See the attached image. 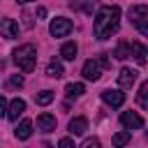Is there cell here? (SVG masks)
Listing matches in <instances>:
<instances>
[{"instance_id":"8fae6325","label":"cell","mask_w":148,"mask_h":148,"mask_svg":"<svg viewBox=\"0 0 148 148\" xmlns=\"http://www.w3.org/2000/svg\"><path fill=\"white\" fill-rule=\"evenodd\" d=\"M67 130H69V134H72V136H81V134L88 130V120H86L83 116H76V118H72V120H69Z\"/></svg>"},{"instance_id":"e0dca14e","label":"cell","mask_w":148,"mask_h":148,"mask_svg":"<svg viewBox=\"0 0 148 148\" xmlns=\"http://www.w3.org/2000/svg\"><path fill=\"white\" fill-rule=\"evenodd\" d=\"M83 92H86V86H83V83H67V88H65V95H67L69 99L81 97Z\"/></svg>"},{"instance_id":"30bf717a","label":"cell","mask_w":148,"mask_h":148,"mask_svg":"<svg viewBox=\"0 0 148 148\" xmlns=\"http://www.w3.org/2000/svg\"><path fill=\"white\" fill-rule=\"evenodd\" d=\"M56 116H51V113H39L37 116V130H42V132H53L56 130Z\"/></svg>"},{"instance_id":"2e32d148","label":"cell","mask_w":148,"mask_h":148,"mask_svg":"<svg viewBox=\"0 0 148 148\" xmlns=\"http://www.w3.org/2000/svg\"><path fill=\"white\" fill-rule=\"evenodd\" d=\"M65 74V69H62V62H58V60H51L49 65H46V76H51V79H60Z\"/></svg>"},{"instance_id":"4fadbf2b","label":"cell","mask_w":148,"mask_h":148,"mask_svg":"<svg viewBox=\"0 0 148 148\" xmlns=\"http://www.w3.org/2000/svg\"><path fill=\"white\" fill-rule=\"evenodd\" d=\"M25 111V102L23 99H12V104H9V109H7V118L9 120H18V116Z\"/></svg>"},{"instance_id":"5bb4252c","label":"cell","mask_w":148,"mask_h":148,"mask_svg":"<svg viewBox=\"0 0 148 148\" xmlns=\"http://www.w3.org/2000/svg\"><path fill=\"white\" fill-rule=\"evenodd\" d=\"M14 134H16V139H21V141H25V139H30V134H32V123L25 118V120H21L18 125H16V130H14Z\"/></svg>"},{"instance_id":"7a4b0ae2","label":"cell","mask_w":148,"mask_h":148,"mask_svg":"<svg viewBox=\"0 0 148 148\" xmlns=\"http://www.w3.org/2000/svg\"><path fill=\"white\" fill-rule=\"evenodd\" d=\"M14 62L18 65V69L21 72H32L35 69V65H37V49L32 46V44H23V46H18L16 51H14Z\"/></svg>"},{"instance_id":"d4e9b609","label":"cell","mask_w":148,"mask_h":148,"mask_svg":"<svg viewBox=\"0 0 148 148\" xmlns=\"http://www.w3.org/2000/svg\"><path fill=\"white\" fill-rule=\"evenodd\" d=\"M58 146H60V148H72V146H74V139L65 136V139H60V141H58Z\"/></svg>"},{"instance_id":"277c9868","label":"cell","mask_w":148,"mask_h":148,"mask_svg":"<svg viewBox=\"0 0 148 148\" xmlns=\"http://www.w3.org/2000/svg\"><path fill=\"white\" fill-rule=\"evenodd\" d=\"M130 21L136 25V30L146 37L148 35V7L146 5H134L130 7Z\"/></svg>"},{"instance_id":"52a82bcc","label":"cell","mask_w":148,"mask_h":148,"mask_svg":"<svg viewBox=\"0 0 148 148\" xmlns=\"http://www.w3.org/2000/svg\"><path fill=\"white\" fill-rule=\"evenodd\" d=\"M120 125L125 130H141L143 127V118L136 111H123L120 113Z\"/></svg>"},{"instance_id":"d6986e66","label":"cell","mask_w":148,"mask_h":148,"mask_svg":"<svg viewBox=\"0 0 148 148\" xmlns=\"http://www.w3.org/2000/svg\"><path fill=\"white\" fill-rule=\"evenodd\" d=\"M53 97H56V95H53V90H42V92H37V95H35V102H37L39 106H46V104H51V102H53Z\"/></svg>"},{"instance_id":"484cf974","label":"cell","mask_w":148,"mask_h":148,"mask_svg":"<svg viewBox=\"0 0 148 148\" xmlns=\"http://www.w3.org/2000/svg\"><path fill=\"white\" fill-rule=\"evenodd\" d=\"M0 116H7V99L0 95Z\"/></svg>"},{"instance_id":"5b68a950","label":"cell","mask_w":148,"mask_h":148,"mask_svg":"<svg viewBox=\"0 0 148 148\" xmlns=\"http://www.w3.org/2000/svg\"><path fill=\"white\" fill-rule=\"evenodd\" d=\"M72 21L69 18H65V16H56L53 21H51V25H49V32L53 35V37H67L69 32H72Z\"/></svg>"},{"instance_id":"3957f363","label":"cell","mask_w":148,"mask_h":148,"mask_svg":"<svg viewBox=\"0 0 148 148\" xmlns=\"http://www.w3.org/2000/svg\"><path fill=\"white\" fill-rule=\"evenodd\" d=\"M109 67H111V60L106 58V53H102V56H97V58L86 60L81 74H83V79H88V81H97L99 74H102V69H109Z\"/></svg>"},{"instance_id":"603a6c76","label":"cell","mask_w":148,"mask_h":148,"mask_svg":"<svg viewBox=\"0 0 148 148\" xmlns=\"http://www.w3.org/2000/svg\"><path fill=\"white\" fill-rule=\"evenodd\" d=\"M81 148H99V139H86L81 143Z\"/></svg>"},{"instance_id":"7c38bea8","label":"cell","mask_w":148,"mask_h":148,"mask_svg":"<svg viewBox=\"0 0 148 148\" xmlns=\"http://www.w3.org/2000/svg\"><path fill=\"white\" fill-rule=\"evenodd\" d=\"M130 51H132V56H134V60H136L139 65H146L148 51H146V46H143L141 42H132V44H130Z\"/></svg>"},{"instance_id":"cb8c5ba5","label":"cell","mask_w":148,"mask_h":148,"mask_svg":"<svg viewBox=\"0 0 148 148\" xmlns=\"http://www.w3.org/2000/svg\"><path fill=\"white\" fill-rule=\"evenodd\" d=\"M9 86H12V88H21V86H23V76H18V74L12 76V79H9Z\"/></svg>"},{"instance_id":"ac0fdd59","label":"cell","mask_w":148,"mask_h":148,"mask_svg":"<svg viewBox=\"0 0 148 148\" xmlns=\"http://www.w3.org/2000/svg\"><path fill=\"white\" fill-rule=\"evenodd\" d=\"M136 102L141 109H148V81H143L139 86V92H136Z\"/></svg>"},{"instance_id":"7402d4cb","label":"cell","mask_w":148,"mask_h":148,"mask_svg":"<svg viewBox=\"0 0 148 148\" xmlns=\"http://www.w3.org/2000/svg\"><path fill=\"white\" fill-rule=\"evenodd\" d=\"M69 7L72 9H83V12H92V7H90V2L88 0H69Z\"/></svg>"},{"instance_id":"4316f807","label":"cell","mask_w":148,"mask_h":148,"mask_svg":"<svg viewBox=\"0 0 148 148\" xmlns=\"http://www.w3.org/2000/svg\"><path fill=\"white\" fill-rule=\"evenodd\" d=\"M37 18H46V7H37Z\"/></svg>"},{"instance_id":"f1b7e54d","label":"cell","mask_w":148,"mask_h":148,"mask_svg":"<svg viewBox=\"0 0 148 148\" xmlns=\"http://www.w3.org/2000/svg\"><path fill=\"white\" fill-rule=\"evenodd\" d=\"M16 2H21V5H25V2H30V0H16Z\"/></svg>"},{"instance_id":"9c48e42d","label":"cell","mask_w":148,"mask_h":148,"mask_svg":"<svg viewBox=\"0 0 148 148\" xmlns=\"http://www.w3.org/2000/svg\"><path fill=\"white\" fill-rule=\"evenodd\" d=\"M136 76H139V72H136V69L123 67V69H120V74H118V86H120V88H130V86L136 81Z\"/></svg>"},{"instance_id":"6da1fadb","label":"cell","mask_w":148,"mask_h":148,"mask_svg":"<svg viewBox=\"0 0 148 148\" xmlns=\"http://www.w3.org/2000/svg\"><path fill=\"white\" fill-rule=\"evenodd\" d=\"M118 23H120V7H116V5L99 7L97 14H95V21H92L95 37L97 39H109L118 30Z\"/></svg>"},{"instance_id":"83f0119b","label":"cell","mask_w":148,"mask_h":148,"mask_svg":"<svg viewBox=\"0 0 148 148\" xmlns=\"http://www.w3.org/2000/svg\"><path fill=\"white\" fill-rule=\"evenodd\" d=\"M23 18H25V28H32V21H30V14H28V12L23 14Z\"/></svg>"},{"instance_id":"44dd1931","label":"cell","mask_w":148,"mask_h":148,"mask_svg":"<svg viewBox=\"0 0 148 148\" xmlns=\"http://www.w3.org/2000/svg\"><path fill=\"white\" fill-rule=\"evenodd\" d=\"M130 139H132V136H130V130H127V132H118V134H113L111 141H113V146H125V143H130Z\"/></svg>"},{"instance_id":"ba28073f","label":"cell","mask_w":148,"mask_h":148,"mask_svg":"<svg viewBox=\"0 0 148 148\" xmlns=\"http://www.w3.org/2000/svg\"><path fill=\"white\" fill-rule=\"evenodd\" d=\"M0 35H2L5 39L18 37V23H16L14 18H2V21H0Z\"/></svg>"},{"instance_id":"8992f818","label":"cell","mask_w":148,"mask_h":148,"mask_svg":"<svg viewBox=\"0 0 148 148\" xmlns=\"http://www.w3.org/2000/svg\"><path fill=\"white\" fill-rule=\"evenodd\" d=\"M99 97H102V102H104V104H109L111 109H118V106H123V104H125V92H120L118 88L102 90V92H99Z\"/></svg>"},{"instance_id":"9a60e30c","label":"cell","mask_w":148,"mask_h":148,"mask_svg":"<svg viewBox=\"0 0 148 148\" xmlns=\"http://www.w3.org/2000/svg\"><path fill=\"white\" fill-rule=\"evenodd\" d=\"M76 51H79L76 42H65L62 49H60V56H62V60H74L76 58Z\"/></svg>"},{"instance_id":"ffe728a7","label":"cell","mask_w":148,"mask_h":148,"mask_svg":"<svg viewBox=\"0 0 148 148\" xmlns=\"http://www.w3.org/2000/svg\"><path fill=\"white\" fill-rule=\"evenodd\" d=\"M113 56H116L118 60H125V58L130 56V44H127V42H120V44L116 46V51H113Z\"/></svg>"}]
</instances>
